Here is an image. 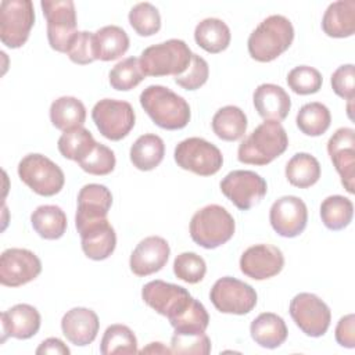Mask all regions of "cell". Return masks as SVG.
I'll return each mask as SVG.
<instances>
[{
    "label": "cell",
    "instance_id": "6da1fadb",
    "mask_svg": "<svg viewBox=\"0 0 355 355\" xmlns=\"http://www.w3.org/2000/svg\"><path fill=\"white\" fill-rule=\"evenodd\" d=\"M140 105L157 126L166 130L183 129L191 115L189 103L162 85L147 86L140 94Z\"/></svg>",
    "mask_w": 355,
    "mask_h": 355
},
{
    "label": "cell",
    "instance_id": "7a4b0ae2",
    "mask_svg": "<svg viewBox=\"0 0 355 355\" xmlns=\"http://www.w3.org/2000/svg\"><path fill=\"white\" fill-rule=\"evenodd\" d=\"M288 147V137L277 121L258 125L239 146L237 159L243 164L263 166L282 155Z\"/></svg>",
    "mask_w": 355,
    "mask_h": 355
},
{
    "label": "cell",
    "instance_id": "3957f363",
    "mask_svg": "<svg viewBox=\"0 0 355 355\" xmlns=\"http://www.w3.org/2000/svg\"><path fill=\"white\" fill-rule=\"evenodd\" d=\"M294 40V26L288 18L280 14L266 17L251 32L247 47L251 58L269 62L283 54Z\"/></svg>",
    "mask_w": 355,
    "mask_h": 355
},
{
    "label": "cell",
    "instance_id": "277c9868",
    "mask_svg": "<svg viewBox=\"0 0 355 355\" xmlns=\"http://www.w3.org/2000/svg\"><path fill=\"white\" fill-rule=\"evenodd\" d=\"M234 230L233 216L218 204L202 207L190 220L191 240L207 250H214L227 243L233 237Z\"/></svg>",
    "mask_w": 355,
    "mask_h": 355
},
{
    "label": "cell",
    "instance_id": "5b68a950",
    "mask_svg": "<svg viewBox=\"0 0 355 355\" xmlns=\"http://www.w3.org/2000/svg\"><path fill=\"white\" fill-rule=\"evenodd\" d=\"M191 50L180 39L150 46L140 54V67L146 76H179L191 62Z\"/></svg>",
    "mask_w": 355,
    "mask_h": 355
},
{
    "label": "cell",
    "instance_id": "8992f818",
    "mask_svg": "<svg viewBox=\"0 0 355 355\" xmlns=\"http://www.w3.org/2000/svg\"><path fill=\"white\" fill-rule=\"evenodd\" d=\"M19 179L36 194L51 197L61 191L65 183L62 169L43 154H28L18 164Z\"/></svg>",
    "mask_w": 355,
    "mask_h": 355
},
{
    "label": "cell",
    "instance_id": "52a82bcc",
    "mask_svg": "<svg viewBox=\"0 0 355 355\" xmlns=\"http://www.w3.org/2000/svg\"><path fill=\"white\" fill-rule=\"evenodd\" d=\"M173 158L178 166L200 176L215 175L223 164L220 150L201 137L182 140L175 147Z\"/></svg>",
    "mask_w": 355,
    "mask_h": 355
},
{
    "label": "cell",
    "instance_id": "ba28073f",
    "mask_svg": "<svg viewBox=\"0 0 355 355\" xmlns=\"http://www.w3.org/2000/svg\"><path fill=\"white\" fill-rule=\"evenodd\" d=\"M35 24L31 0H3L0 4V40L10 49L22 47Z\"/></svg>",
    "mask_w": 355,
    "mask_h": 355
},
{
    "label": "cell",
    "instance_id": "9c48e42d",
    "mask_svg": "<svg viewBox=\"0 0 355 355\" xmlns=\"http://www.w3.org/2000/svg\"><path fill=\"white\" fill-rule=\"evenodd\" d=\"M92 119L105 139L118 141L126 137L133 129L136 114L128 101L103 98L94 104Z\"/></svg>",
    "mask_w": 355,
    "mask_h": 355
},
{
    "label": "cell",
    "instance_id": "30bf717a",
    "mask_svg": "<svg viewBox=\"0 0 355 355\" xmlns=\"http://www.w3.org/2000/svg\"><path fill=\"white\" fill-rule=\"evenodd\" d=\"M40 7L47 21V40L53 50L67 53L76 31V11L72 0H43Z\"/></svg>",
    "mask_w": 355,
    "mask_h": 355
},
{
    "label": "cell",
    "instance_id": "8fae6325",
    "mask_svg": "<svg viewBox=\"0 0 355 355\" xmlns=\"http://www.w3.org/2000/svg\"><path fill=\"white\" fill-rule=\"evenodd\" d=\"M209 298L222 313L245 315L257 305V291L250 284L230 276L220 277L214 283Z\"/></svg>",
    "mask_w": 355,
    "mask_h": 355
},
{
    "label": "cell",
    "instance_id": "7c38bea8",
    "mask_svg": "<svg viewBox=\"0 0 355 355\" xmlns=\"http://www.w3.org/2000/svg\"><path fill=\"white\" fill-rule=\"evenodd\" d=\"M219 186L223 196L241 211H247L257 205L268 191L265 179L254 171L247 169L229 172Z\"/></svg>",
    "mask_w": 355,
    "mask_h": 355
},
{
    "label": "cell",
    "instance_id": "4fadbf2b",
    "mask_svg": "<svg viewBox=\"0 0 355 355\" xmlns=\"http://www.w3.org/2000/svg\"><path fill=\"white\" fill-rule=\"evenodd\" d=\"M290 315L300 330L309 337L323 336L331 322L327 304L312 293H300L290 302Z\"/></svg>",
    "mask_w": 355,
    "mask_h": 355
},
{
    "label": "cell",
    "instance_id": "5bb4252c",
    "mask_svg": "<svg viewBox=\"0 0 355 355\" xmlns=\"http://www.w3.org/2000/svg\"><path fill=\"white\" fill-rule=\"evenodd\" d=\"M40 272V259L26 248H8L0 257V283L3 286H24L35 280Z\"/></svg>",
    "mask_w": 355,
    "mask_h": 355
},
{
    "label": "cell",
    "instance_id": "9a60e30c",
    "mask_svg": "<svg viewBox=\"0 0 355 355\" xmlns=\"http://www.w3.org/2000/svg\"><path fill=\"white\" fill-rule=\"evenodd\" d=\"M141 298L155 312L171 319L183 311L193 297L182 286L164 280H151L143 286Z\"/></svg>",
    "mask_w": 355,
    "mask_h": 355
},
{
    "label": "cell",
    "instance_id": "2e32d148",
    "mask_svg": "<svg viewBox=\"0 0 355 355\" xmlns=\"http://www.w3.org/2000/svg\"><path fill=\"white\" fill-rule=\"evenodd\" d=\"M269 220L273 230L282 237H297L304 232L308 222L305 202L295 196L277 198L269 211Z\"/></svg>",
    "mask_w": 355,
    "mask_h": 355
},
{
    "label": "cell",
    "instance_id": "e0dca14e",
    "mask_svg": "<svg viewBox=\"0 0 355 355\" xmlns=\"http://www.w3.org/2000/svg\"><path fill=\"white\" fill-rule=\"evenodd\" d=\"M327 153L341 178V184L352 194L355 180V130L352 128H338L327 141Z\"/></svg>",
    "mask_w": 355,
    "mask_h": 355
},
{
    "label": "cell",
    "instance_id": "ac0fdd59",
    "mask_svg": "<svg viewBox=\"0 0 355 355\" xmlns=\"http://www.w3.org/2000/svg\"><path fill=\"white\" fill-rule=\"evenodd\" d=\"M284 257L280 248L270 244L248 247L240 258V270L250 279L265 280L282 272Z\"/></svg>",
    "mask_w": 355,
    "mask_h": 355
},
{
    "label": "cell",
    "instance_id": "d6986e66",
    "mask_svg": "<svg viewBox=\"0 0 355 355\" xmlns=\"http://www.w3.org/2000/svg\"><path fill=\"white\" fill-rule=\"evenodd\" d=\"M111 205L112 194L104 184H85L78 193V208L75 215L76 230L80 232L92 223L107 219Z\"/></svg>",
    "mask_w": 355,
    "mask_h": 355
},
{
    "label": "cell",
    "instance_id": "ffe728a7",
    "mask_svg": "<svg viewBox=\"0 0 355 355\" xmlns=\"http://www.w3.org/2000/svg\"><path fill=\"white\" fill-rule=\"evenodd\" d=\"M171 254L169 244L159 236H148L143 239L133 250L129 266L136 276H148L161 270L168 262Z\"/></svg>",
    "mask_w": 355,
    "mask_h": 355
},
{
    "label": "cell",
    "instance_id": "44dd1931",
    "mask_svg": "<svg viewBox=\"0 0 355 355\" xmlns=\"http://www.w3.org/2000/svg\"><path fill=\"white\" fill-rule=\"evenodd\" d=\"M100 322L94 311L83 306L69 309L61 319V330L67 340L78 347L92 344L98 333Z\"/></svg>",
    "mask_w": 355,
    "mask_h": 355
},
{
    "label": "cell",
    "instance_id": "7402d4cb",
    "mask_svg": "<svg viewBox=\"0 0 355 355\" xmlns=\"http://www.w3.org/2000/svg\"><path fill=\"white\" fill-rule=\"evenodd\" d=\"M3 338L14 337L18 340H26L33 337L40 329V313L29 304H17L4 311L0 316Z\"/></svg>",
    "mask_w": 355,
    "mask_h": 355
},
{
    "label": "cell",
    "instance_id": "603a6c76",
    "mask_svg": "<svg viewBox=\"0 0 355 355\" xmlns=\"http://www.w3.org/2000/svg\"><path fill=\"white\" fill-rule=\"evenodd\" d=\"M78 233L85 255L93 261L107 259L116 247V234L108 219L92 223Z\"/></svg>",
    "mask_w": 355,
    "mask_h": 355
},
{
    "label": "cell",
    "instance_id": "cb8c5ba5",
    "mask_svg": "<svg viewBox=\"0 0 355 355\" xmlns=\"http://www.w3.org/2000/svg\"><path fill=\"white\" fill-rule=\"evenodd\" d=\"M252 101L257 112L265 121H283L287 118L291 108V98L288 93L277 85L262 83L254 94Z\"/></svg>",
    "mask_w": 355,
    "mask_h": 355
},
{
    "label": "cell",
    "instance_id": "d4e9b609",
    "mask_svg": "<svg viewBox=\"0 0 355 355\" xmlns=\"http://www.w3.org/2000/svg\"><path fill=\"white\" fill-rule=\"evenodd\" d=\"M322 29L330 37H349L355 32V1L338 0L329 4L322 18Z\"/></svg>",
    "mask_w": 355,
    "mask_h": 355
},
{
    "label": "cell",
    "instance_id": "484cf974",
    "mask_svg": "<svg viewBox=\"0 0 355 355\" xmlns=\"http://www.w3.org/2000/svg\"><path fill=\"white\" fill-rule=\"evenodd\" d=\"M250 333L259 347L273 349L286 341L288 330L282 316L273 312H263L251 322Z\"/></svg>",
    "mask_w": 355,
    "mask_h": 355
},
{
    "label": "cell",
    "instance_id": "4316f807",
    "mask_svg": "<svg viewBox=\"0 0 355 355\" xmlns=\"http://www.w3.org/2000/svg\"><path fill=\"white\" fill-rule=\"evenodd\" d=\"M129 49L128 33L116 25H107L94 32L96 60L112 61L122 57Z\"/></svg>",
    "mask_w": 355,
    "mask_h": 355
},
{
    "label": "cell",
    "instance_id": "83f0119b",
    "mask_svg": "<svg viewBox=\"0 0 355 355\" xmlns=\"http://www.w3.org/2000/svg\"><path fill=\"white\" fill-rule=\"evenodd\" d=\"M129 155L133 166H136L139 171H153L164 159V140L154 133L141 135L132 144Z\"/></svg>",
    "mask_w": 355,
    "mask_h": 355
},
{
    "label": "cell",
    "instance_id": "f1b7e54d",
    "mask_svg": "<svg viewBox=\"0 0 355 355\" xmlns=\"http://www.w3.org/2000/svg\"><path fill=\"white\" fill-rule=\"evenodd\" d=\"M230 29L219 18H205L194 29L196 43L211 54L220 53L230 44Z\"/></svg>",
    "mask_w": 355,
    "mask_h": 355
},
{
    "label": "cell",
    "instance_id": "f546056e",
    "mask_svg": "<svg viewBox=\"0 0 355 355\" xmlns=\"http://www.w3.org/2000/svg\"><path fill=\"white\" fill-rule=\"evenodd\" d=\"M50 121L54 128L62 132L83 126L86 121V108L83 103L76 97H58L50 105Z\"/></svg>",
    "mask_w": 355,
    "mask_h": 355
},
{
    "label": "cell",
    "instance_id": "4dcf8cb0",
    "mask_svg": "<svg viewBox=\"0 0 355 355\" xmlns=\"http://www.w3.org/2000/svg\"><path fill=\"white\" fill-rule=\"evenodd\" d=\"M212 130L225 141L240 140L247 130V116L241 108L236 105H225L215 112L212 118Z\"/></svg>",
    "mask_w": 355,
    "mask_h": 355
},
{
    "label": "cell",
    "instance_id": "1f68e13d",
    "mask_svg": "<svg viewBox=\"0 0 355 355\" xmlns=\"http://www.w3.org/2000/svg\"><path fill=\"white\" fill-rule=\"evenodd\" d=\"M35 232L46 240H57L67 230V215L57 205H40L31 215Z\"/></svg>",
    "mask_w": 355,
    "mask_h": 355
},
{
    "label": "cell",
    "instance_id": "d6a6232c",
    "mask_svg": "<svg viewBox=\"0 0 355 355\" xmlns=\"http://www.w3.org/2000/svg\"><path fill=\"white\" fill-rule=\"evenodd\" d=\"M284 172L290 184L300 189H308L319 180L320 164L308 153H297L288 159Z\"/></svg>",
    "mask_w": 355,
    "mask_h": 355
},
{
    "label": "cell",
    "instance_id": "836d02e7",
    "mask_svg": "<svg viewBox=\"0 0 355 355\" xmlns=\"http://www.w3.org/2000/svg\"><path fill=\"white\" fill-rule=\"evenodd\" d=\"M96 143L97 141L94 140L90 130L83 126H78L65 130L60 136L57 147L62 157L79 162L93 150Z\"/></svg>",
    "mask_w": 355,
    "mask_h": 355
},
{
    "label": "cell",
    "instance_id": "e575fe53",
    "mask_svg": "<svg viewBox=\"0 0 355 355\" xmlns=\"http://www.w3.org/2000/svg\"><path fill=\"white\" fill-rule=\"evenodd\" d=\"M354 216V204L344 196H329L320 204V218L323 225L330 230L347 227Z\"/></svg>",
    "mask_w": 355,
    "mask_h": 355
},
{
    "label": "cell",
    "instance_id": "d590c367",
    "mask_svg": "<svg viewBox=\"0 0 355 355\" xmlns=\"http://www.w3.org/2000/svg\"><path fill=\"white\" fill-rule=\"evenodd\" d=\"M168 320L175 329V333L198 334L207 330L209 324V315L200 301L191 298L189 305L183 311H180L178 315Z\"/></svg>",
    "mask_w": 355,
    "mask_h": 355
},
{
    "label": "cell",
    "instance_id": "8d00e7d4",
    "mask_svg": "<svg viewBox=\"0 0 355 355\" xmlns=\"http://www.w3.org/2000/svg\"><path fill=\"white\" fill-rule=\"evenodd\" d=\"M298 129L306 135V136H320L323 135L329 128L331 122V115L329 108L319 103L312 101L308 104H304L295 118Z\"/></svg>",
    "mask_w": 355,
    "mask_h": 355
},
{
    "label": "cell",
    "instance_id": "74e56055",
    "mask_svg": "<svg viewBox=\"0 0 355 355\" xmlns=\"http://www.w3.org/2000/svg\"><path fill=\"white\" fill-rule=\"evenodd\" d=\"M100 352L103 355L114 354H136L137 338L135 333L125 324H111L105 329L101 343Z\"/></svg>",
    "mask_w": 355,
    "mask_h": 355
},
{
    "label": "cell",
    "instance_id": "f35d334b",
    "mask_svg": "<svg viewBox=\"0 0 355 355\" xmlns=\"http://www.w3.org/2000/svg\"><path fill=\"white\" fill-rule=\"evenodd\" d=\"M146 78L140 61L136 57H128L119 61L108 73L110 85L119 92H128L136 87Z\"/></svg>",
    "mask_w": 355,
    "mask_h": 355
},
{
    "label": "cell",
    "instance_id": "ab89813d",
    "mask_svg": "<svg viewBox=\"0 0 355 355\" xmlns=\"http://www.w3.org/2000/svg\"><path fill=\"white\" fill-rule=\"evenodd\" d=\"M129 24L139 36H153L161 29V15L148 1L137 3L129 11Z\"/></svg>",
    "mask_w": 355,
    "mask_h": 355
},
{
    "label": "cell",
    "instance_id": "60d3db41",
    "mask_svg": "<svg viewBox=\"0 0 355 355\" xmlns=\"http://www.w3.org/2000/svg\"><path fill=\"white\" fill-rule=\"evenodd\" d=\"M323 78L320 72L309 65H298L293 68L287 75L288 87L301 96L318 93L322 87Z\"/></svg>",
    "mask_w": 355,
    "mask_h": 355
},
{
    "label": "cell",
    "instance_id": "b9f144b4",
    "mask_svg": "<svg viewBox=\"0 0 355 355\" xmlns=\"http://www.w3.org/2000/svg\"><path fill=\"white\" fill-rule=\"evenodd\" d=\"M78 164L85 172L90 175L104 176L114 171L116 159H115L114 151L110 147L101 143H96L93 150L85 158H82Z\"/></svg>",
    "mask_w": 355,
    "mask_h": 355
},
{
    "label": "cell",
    "instance_id": "7bdbcfd3",
    "mask_svg": "<svg viewBox=\"0 0 355 355\" xmlns=\"http://www.w3.org/2000/svg\"><path fill=\"white\" fill-rule=\"evenodd\" d=\"M173 273L178 279L196 284L201 282L207 273V265L202 257L196 252H182L173 261Z\"/></svg>",
    "mask_w": 355,
    "mask_h": 355
},
{
    "label": "cell",
    "instance_id": "ee69618b",
    "mask_svg": "<svg viewBox=\"0 0 355 355\" xmlns=\"http://www.w3.org/2000/svg\"><path fill=\"white\" fill-rule=\"evenodd\" d=\"M171 351L172 354L208 355L211 352V340L205 331L198 334L175 333L171 338Z\"/></svg>",
    "mask_w": 355,
    "mask_h": 355
},
{
    "label": "cell",
    "instance_id": "f6af8a7d",
    "mask_svg": "<svg viewBox=\"0 0 355 355\" xmlns=\"http://www.w3.org/2000/svg\"><path fill=\"white\" fill-rule=\"evenodd\" d=\"M67 54L69 60L79 65L90 64L96 60L94 55V33L87 31H78L69 44Z\"/></svg>",
    "mask_w": 355,
    "mask_h": 355
},
{
    "label": "cell",
    "instance_id": "bcb514c9",
    "mask_svg": "<svg viewBox=\"0 0 355 355\" xmlns=\"http://www.w3.org/2000/svg\"><path fill=\"white\" fill-rule=\"evenodd\" d=\"M208 76H209L208 62L198 54L193 53L190 65L182 75L175 76V82L186 90H197L208 80Z\"/></svg>",
    "mask_w": 355,
    "mask_h": 355
},
{
    "label": "cell",
    "instance_id": "7dc6e473",
    "mask_svg": "<svg viewBox=\"0 0 355 355\" xmlns=\"http://www.w3.org/2000/svg\"><path fill=\"white\" fill-rule=\"evenodd\" d=\"M333 92L348 101L355 97V68L352 64H344L338 67L331 75Z\"/></svg>",
    "mask_w": 355,
    "mask_h": 355
},
{
    "label": "cell",
    "instance_id": "c3c4849f",
    "mask_svg": "<svg viewBox=\"0 0 355 355\" xmlns=\"http://www.w3.org/2000/svg\"><path fill=\"white\" fill-rule=\"evenodd\" d=\"M336 341L345 348L355 347V316L348 313L343 316L336 326Z\"/></svg>",
    "mask_w": 355,
    "mask_h": 355
},
{
    "label": "cell",
    "instance_id": "681fc988",
    "mask_svg": "<svg viewBox=\"0 0 355 355\" xmlns=\"http://www.w3.org/2000/svg\"><path fill=\"white\" fill-rule=\"evenodd\" d=\"M36 354H57V355H69V348L57 337L46 338L40 343V345L36 348Z\"/></svg>",
    "mask_w": 355,
    "mask_h": 355
},
{
    "label": "cell",
    "instance_id": "f907efd6",
    "mask_svg": "<svg viewBox=\"0 0 355 355\" xmlns=\"http://www.w3.org/2000/svg\"><path fill=\"white\" fill-rule=\"evenodd\" d=\"M140 354H172L171 348L164 347L162 343H150L147 347H144Z\"/></svg>",
    "mask_w": 355,
    "mask_h": 355
}]
</instances>
